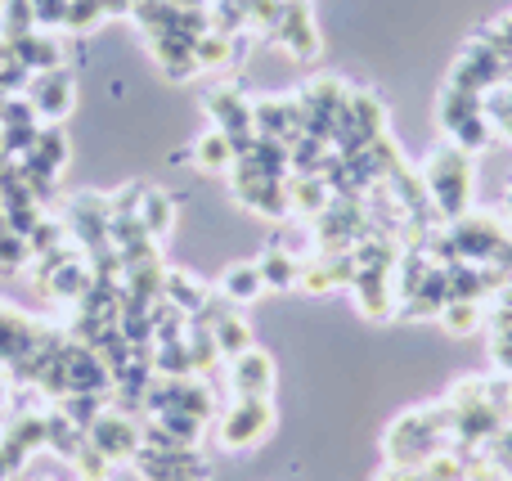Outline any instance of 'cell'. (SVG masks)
Instances as JSON below:
<instances>
[{
	"label": "cell",
	"instance_id": "obj_16",
	"mask_svg": "<svg viewBox=\"0 0 512 481\" xmlns=\"http://www.w3.org/2000/svg\"><path fill=\"white\" fill-rule=\"evenodd\" d=\"M355 252H315V261H301L297 284L306 293H333V288H351L355 279Z\"/></svg>",
	"mask_w": 512,
	"mask_h": 481
},
{
	"label": "cell",
	"instance_id": "obj_26",
	"mask_svg": "<svg viewBox=\"0 0 512 481\" xmlns=\"http://www.w3.org/2000/svg\"><path fill=\"white\" fill-rule=\"evenodd\" d=\"M261 293H265V279H261V266H256V261H239V266H230L221 275V297L225 302L248 306Z\"/></svg>",
	"mask_w": 512,
	"mask_h": 481
},
{
	"label": "cell",
	"instance_id": "obj_27",
	"mask_svg": "<svg viewBox=\"0 0 512 481\" xmlns=\"http://www.w3.org/2000/svg\"><path fill=\"white\" fill-rule=\"evenodd\" d=\"M140 225L149 230V239H167L171 234V225H176V203H171L162 189H144V198H140Z\"/></svg>",
	"mask_w": 512,
	"mask_h": 481
},
{
	"label": "cell",
	"instance_id": "obj_2",
	"mask_svg": "<svg viewBox=\"0 0 512 481\" xmlns=\"http://www.w3.org/2000/svg\"><path fill=\"white\" fill-rule=\"evenodd\" d=\"M378 135H387V108H382V99L369 95V90H351L342 113H337V126H333V149L360 153L364 144H373Z\"/></svg>",
	"mask_w": 512,
	"mask_h": 481
},
{
	"label": "cell",
	"instance_id": "obj_1",
	"mask_svg": "<svg viewBox=\"0 0 512 481\" xmlns=\"http://www.w3.org/2000/svg\"><path fill=\"white\" fill-rule=\"evenodd\" d=\"M423 185L432 194V207L445 225L459 221L472 212V194H477V167H472V153H463L459 144H436L423 162Z\"/></svg>",
	"mask_w": 512,
	"mask_h": 481
},
{
	"label": "cell",
	"instance_id": "obj_10",
	"mask_svg": "<svg viewBox=\"0 0 512 481\" xmlns=\"http://www.w3.org/2000/svg\"><path fill=\"white\" fill-rule=\"evenodd\" d=\"M252 126H256V135H265V140H283L288 149L301 140V135H306L297 95H265V99H256V104H252Z\"/></svg>",
	"mask_w": 512,
	"mask_h": 481
},
{
	"label": "cell",
	"instance_id": "obj_32",
	"mask_svg": "<svg viewBox=\"0 0 512 481\" xmlns=\"http://www.w3.org/2000/svg\"><path fill=\"white\" fill-rule=\"evenodd\" d=\"M36 32V9L32 0H5V14H0V36L18 41V36Z\"/></svg>",
	"mask_w": 512,
	"mask_h": 481
},
{
	"label": "cell",
	"instance_id": "obj_37",
	"mask_svg": "<svg viewBox=\"0 0 512 481\" xmlns=\"http://www.w3.org/2000/svg\"><path fill=\"white\" fill-rule=\"evenodd\" d=\"M72 464H77V473H81V481H108V473H113V464H108L104 455H99L95 446H81L77 450V459H72Z\"/></svg>",
	"mask_w": 512,
	"mask_h": 481
},
{
	"label": "cell",
	"instance_id": "obj_3",
	"mask_svg": "<svg viewBox=\"0 0 512 481\" xmlns=\"http://www.w3.org/2000/svg\"><path fill=\"white\" fill-rule=\"evenodd\" d=\"M504 81H508V59L486 41V36H472L450 68V86L468 90V95H481V99H486L495 86H504Z\"/></svg>",
	"mask_w": 512,
	"mask_h": 481
},
{
	"label": "cell",
	"instance_id": "obj_35",
	"mask_svg": "<svg viewBox=\"0 0 512 481\" xmlns=\"http://www.w3.org/2000/svg\"><path fill=\"white\" fill-rule=\"evenodd\" d=\"M63 234H68V225H63V221H50V216L41 212V221H36L32 230H27V248H32V257H45V252H50V248H59V243H68V239H63Z\"/></svg>",
	"mask_w": 512,
	"mask_h": 481
},
{
	"label": "cell",
	"instance_id": "obj_30",
	"mask_svg": "<svg viewBox=\"0 0 512 481\" xmlns=\"http://www.w3.org/2000/svg\"><path fill=\"white\" fill-rule=\"evenodd\" d=\"M104 401H108V396H99V392H72V396H63V401H59V414L68 423H77L81 432H90V423L104 414Z\"/></svg>",
	"mask_w": 512,
	"mask_h": 481
},
{
	"label": "cell",
	"instance_id": "obj_45",
	"mask_svg": "<svg viewBox=\"0 0 512 481\" xmlns=\"http://www.w3.org/2000/svg\"><path fill=\"white\" fill-rule=\"evenodd\" d=\"M0 401H5V383H0Z\"/></svg>",
	"mask_w": 512,
	"mask_h": 481
},
{
	"label": "cell",
	"instance_id": "obj_25",
	"mask_svg": "<svg viewBox=\"0 0 512 481\" xmlns=\"http://www.w3.org/2000/svg\"><path fill=\"white\" fill-rule=\"evenodd\" d=\"M207 297L212 293L194 275H185V270H167V279H162V302L176 306L180 315H198L207 306Z\"/></svg>",
	"mask_w": 512,
	"mask_h": 481
},
{
	"label": "cell",
	"instance_id": "obj_11",
	"mask_svg": "<svg viewBox=\"0 0 512 481\" xmlns=\"http://www.w3.org/2000/svg\"><path fill=\"white\" fill-rule=\"evenodd\" d=\"M131 464L144 481H180V477L212 481V468L203 464L198 450H149V446H140V455H135Z\"/></svg>",
	"mask_w": 512,
	"mask_h": 481
},
{
	"label": "cell",
	"instance_id": "obj_15",
	"mask_svg": "<svg viewBox=\"0 0 512 481\" xmlns=\"http://www.w3.org/2000/svg\"><path fill=\"white\" fill-rule=\"evenodd\" d=\"M274 45L292 54V59H315L319 54V32H315V18H310L306 0H283V18L274 27Z\"/></svg>",
	"mask_w": 512,
	"mask_h": 481
},
{
	"label": "cell",
	"instance_id": "obj_17",
	"mask_svg": "<svg viewBox=\"0 0 512 481\" xmlns=\"http://www.w3.org/2000/svg\"><path fill=\"white\" fill-rule=\"evenodd\" d=\"M207 117H212V126L221 135H230V140H239V135H256L252 126V99H243L239 90H212L207 95Z\"/></svg>",
	"mask_w": 512,
	"mask_h": 481
},
{
	"label": "cell",
	"instance_id": "obj_9",
	"mask_svg": "<svg viewBox=\"0 0 512 481\" xmlns=\"http://www.w3.org/2000/svg\"><path fill=\"white\" fill-rule=\"evenodd\" d=\"M23 95L32 99V108H36V117H41V122L59 126L63 117L72 113L77 86H72V72L68 68H50V72H32V81H27Z\"/></svg>",
	"mask_w": 512,
	"mask_h": 481
},
{
	"label": "cell",
	"instance_id": "obj_5",
	"mask_svg": "<svg viewBox=\"0 0 512 481\" xmlns=\"http://www.w3.org/2000/svg\"><path fill=\"white\" fill-rule=\"evenodd\" d=\"M346 95H351V86H346L342 77H315V81H306V86H301V95H297L306 135H319V140L333 144V126H337V113H342Z\"/></svg>",
	"mask_w": 512,
	"mask_h": 481
},
{
	"label": "cell",
	"instance_id": "obj_38",
	"mask_svg": "<svg viewBox=\"0 0 512 481\" xmlns=\"http://www.w3.org/2000/svg\"><path fill=\"white\" fill-rule=\"evenodd\" d=\"M27 261H32V248H27V239H23V234H14V230H5V234H0V270L27 266Z\"/></svg>",
	"mask_w": 512,
	"mask_h": 481
},
{
	"label": "cell",
	"instance_id": "obj_33",
	"mask_svg": "<svg viewBox=\"0 0 512 481\" xmlns=\"http://www.w3.org/2000/svg\"><path fill=\"white\" fill-rule=\"evenodd\" d=\"M486 302H450L441 311V324L450 333H472V329H481V324H486Z\"/></svg>",
	"mask_w": 512,
	"mask_h": 481
},
{
	"label": "cell",
	"instance_id": "obj_36",
	"mask_svg": "<svg viewBox=\"0 0 512 481\" xmlns=\"http://www.w3.org/2000/svg\"><path fill=\"white\" fill-rule=\"evenodd\" d=\"M41 117H36L32 99L27 95H5L0 99V126H36Z\"/></svg>",
	"mask_w": 512,
	"mask_h": 481
},
{
	"label": "cell",
	"instance_id": "obj_12",
	"mask_svg": "<svg viewBox=\"0 0 512 481\" xmlns=\"http://www.w3.org/2000/svg\"><path fill=\"white\" fill-rule=\"evenodd\" d=\"M230 185H234V198H239L243 207L270 216V221H283V216L292 212L288 207V185H283V180L252 176V171H243V167H230Z\"/></svg>",
	"mask_w": 512,
	"mask_h": 481
},
{
	"label": "cell",
	"instance_id": "obj_29",
	"mask_svg": "<svg viewBox=\"0 0 512 481\" xmlns=\"http://www.w3.org/2000/svg\"><path fill=\"white\" fill-rule=\"evenodd\" d=\"M194 162H198V171H230L234 167L230 140H225V135L212 126L207 135H198V140H194Z\"/></svg>",
	"mask_w": 512,
	"mask_h": 481
},
{
	"label": "cell",
	"instance_id": "obj_24",
	"mask_svg": "<svg viewBox=\"0 0 512 481\" xmlns=\"http://www.w3.org/2000/svg\"><path fill=\"white\" fill-rule=\"evenodd\" d=\"M477 113H486V99H481V95H468V90L445 86L441 99H436V122H441L445 135H454L463 122H468V117H477Z\"/></svg>",
	"mask_w": 512,
	"mask_h": 481
},
{
	"label": "cell",
	"instance_id": "obj_14",
	"mask_svg": "<svg viewBox=\"0 0 512 481\" xmlns=\"http://www.w3.org/2000/svg\"><path fill=\"white\" fill-rule=\"evenodd\" d=\"M351 297L369 320H391L400 306L396 293V270H355L351 279Z\"/></svg>",
	"mask_w": 512,
	"mask_h": 481
},
{
	"label": "cell",
	"instance_id": "obj_21",
	"mask_svg": "<svg viewBox=\"0 0 512 481\" xmlns=\"http://www.w3.org/2000/svg\"><path fill=\"white\" fill-rule=\"evenodd\" d=\"M153 59H158V68L167 72L171 81H189L198 72V59H194V41H185V36H153Z\"/></svg>",
	"mask_w": 512,
	"mask_h": 481
},
{
	"label": "cell",
	"instance_id": "obj_6",
	"mask_svg": "<svg viewBox=\"0 0 512 481\" xmlns=\"http://www.w3.org/2000/svg\"><path fill=\"white\" fill-rule=\"evenodd\" d=\"M86 441L108 459V464H131L144 446V432H140V419H135V414L104 410L95 423H90Z\"/></svg>",
	"mask_w": 512,
	"mask_h": 481
},
{
	"label": "cell",
	"instance_id": "obj_41",
	"mask_svg": "<svg viewBox=\"0 0 512 481\" xmlns=\"http://www.w3.org/2000/svg\"><path fill=\"white\" fill-rule=\"evenodd\" d=\"M9 473H14V468H9V459L0 455V481H9Z\"/></svg>",
	"mask_w": 512,
	"mask_h": 481
},
{
	"label": "cell",
	"instance_id": "obj_34",
	"mask_svg": "<svg viewBox=\"0 0 512 481\" xmlns=\"http://www.w3.org/2000/svg\"><path fill=\"white\" fill-rule=\"evenodd\" d=\"M36 131H41V122L36 126H0V153H5L9 162H23L27 153L36 149Z\"/></svg>",
	"mask_w": 512,
	"mask_h": 481
},
{
	"label": "cell",
	"instance_id": "obj_13",
	"mask_svg": "<svg viewBox=\"0 0 512 481\" xmlns=\"http://www.w3.org/2000/svg\"><path fill=\"white\" fill-rule=\"evenodd\" d=\"M230 387H234V401H270V392H274L270 351L248 347L243 356H234L230 360Z\"/></svg>",
	"mask_w": 512,
	"mask_h": 481
},
{
	"label": "cell",
	"instance_id": "obj_8",
	"mask_svg": "<svg viewBox=\"0 0 512 481\" xmlns=\"http://www.w3.org/2000/svg\"><path fill=\"white\" fill-rule=\"evenodd\" d=\"M63 225L81 252H99L108 243V194H72Z\"/></svg>",
	"mask_w": 512,
	"mask_h": 481
},
{
	"label": "cell",
	"instance_id": "obj_46",
	"mask_svg": "<svg viewBox=\"0 0 512 481\" xmlns=\"http://www.w3.org/2000/svg\"><path fill=\"white\" fill-rule=\"evenodd\" d=\"M126 5H131V9H135V5H140V0H126Z\"/></svg>",
	"mask_w": 512,
	"mask_h": 481
},
{
	"label": "cell",
	"instance_id": "obj_19",
	"mask_svg": "<svg viewBox=\"0 0 512 481\" xmlns=\"http://www.w3.org/2000/svg\"><path fill=\"white\" fill-rule=\"evenodd\" d=\"M9 54H14L18 63H23L27 72H50V68H63V45H59V36H50V32H27V36H18V41H9Z\"/></svg>",
	"mask_w": 512,
	"mask_h": 481
},
{
	"label": "cell",
	"instance_id": "obj_43",
	"mask_svg": "<svg viewBox=\"0 0 512 481\" xmlns=\"http://www.w3.org/2000/svg\"><path fill=\"white\" fill-rule=\"evenodd\" d=\"M9 230V221H5V207H0V234H5Z\"/></svg>",
	"mask_w": 512,
	"mask_h": 481
},
{
	"label": "cell",
	"instance_id": "obj_18",
	"mask_svg": "<svg viewBox=\"0 0 512 481\" xmlns=\"http://www.w3.org/2000/svg\"><path fill=\"white\" fill-rule=\"evenodd\" d=\"M45 441H50V414H23V419H14V428L5 432V441H0V455L9 459V468H23V459L32 455V450H45Z\"/></svg>",
	"mask_w": 512,
	"mask_h": 481
},
{
	"label": "cell",
	"instance_id": "obj_22",
	"mask_svg": "<svg viewBox=\"0 0 512 481\" xmlns=\"http://www.w3.org/2000/svg\"><path fill=\"white\" fill-rule=\"evenodd\" d=\"M90 284H95V270L86 266V257H77V261H68V266H59L50 275V284H45V297H54V302H68V306H77L81 297L90 293Z\"/></svg>",
	"mask_w": 512,
	"mask_h": 481
},
{
	"label": "cell",
	"instance_id": "obj_23",
	"mask_svg": "<svg viewBox=\"0 0 512 481\" xmlns=\"http://www.w3.org/2000/svg\"><path fill=\"white\" fill-rule=\"evenodd\" d=\"M256 266H261L265 288H297V279H301V257L288 248V243H270Z\"/></svg>",
	"mask_w": 512,
	"mask_h": 481
},
{
	"label": "cell",
	"instance_id": "obj_20",
	"mask_svg": "<svg viewBox=\"0 0 512 481\" xmlns=\"http://www.w3.org/2000/svg\"><path fill=\"white\" fill-rule=\"evenodd\" d=\"M283 185H288V207L297 216H306V221H315L319 212H328V203L337 198L324 176H297V171H292Z\"/></svg>",
	"mask_w": 512,
	"mask_h": 481
},
{
	"label": "cell",
	"instance_id": "obj_7",
	"mask_svg": "<svg viewBox=\"0 0 512 481\" xmlns=\"http://www.w3.org/2000/svg\"><path fill=\"white\" fill-rule=\"evenodd\" d=\"M274 405L270 401H234L221 419V446L225 450H252L270 437Z\"/></svg>",
	"mask_w": 512,
	"mask_h": 481
},
{
	"label": "cell",
	"instance_id": "obj_44",
	"mask_svg": "<svg viewBox=\"0 0 512 481\" xmlns=\"http://www.w3.org/2000/svg\"><path fill=\"white\" fill-rule=\"evenodd\" d=\"M180 481H203V477H180Z\"/></svg>",
	"mask_w": 512,
	"mask_h": 481
},
{
	"label": "cell",
	"instance_id": "obj_47",
	"mask_svg": "<svg viewBox=\"0 0 512 481\" xmlns=\"http://www.w3.org/2000/svg\"><path fill=\"white\" fill-rule=\"evenodd\" d=\"M508 189H512V185H508Z\"/></svg>",
	"mask_w": 512,
	"mask_h": 481
},
{
	"label": "cell",
	"instance_id": "obj_40",
	"mask_svg": "<svg viewBox=\"0 0 512 481\" xmlns=\"http://www.w3.org/2000/svg\"><path fill=\"white\" fill-rule=\"evenodd\" d=\"M36 9V27H63L68 18V0H32Z\"/></svg>",
	"mask_w": 512,
	"mask_h": 481
},
{
	"label": "cell",
	"instance_id": "obj_31",
	"mask_svg": "<svg viewBox=\"0 0 512 481\" xmlns=\"http://www.w3.org/2000/svg\"><path fill=\"white\" fill-rule=\"evenodd\" d=\"M27 158H41L45 167L63 171V167H68V135H63L59 126L41 122V131H36V149L27 153Z\"/></svg>",
	"mask_w": 512,
	"mask_h": 481
},
{
	"label": "cell",
	"instance_id": "obj_28",
	"mask_svg": "<svg viewBox=\"0 0 512 481\" xmlns=\"http://www.w3.org/2000/svg\"><path fill=\"white\" fill-rule=\"evenodd\" d=\"M194 59H198V68H230V63L239 59V41L207 27V32L194 41Z\"/></svg>",
	"mask_w": 512,
	"mask_h": 481
},
{
	"label": "cell",
	"instance_id": "obj_39",
	"mask_svg": "<svg viewBox=\"0 0 512 481\" xmlns=\"http://www.w3.org/2000/svg\"><path fill=\"white\" fill-rule=\"evenodd\" d=\"M27 81H32V72H27L23 63H18L14 54H9V59L0 63V99H5V95H23Z\"/></svg>",
	"mask_w": 512,
	"mask_h": 481
},
{
	"label": "cell",
	"instance_id": "obj_42",
	"mask_svg": "<svg viewBox=\"0 0 512 481\" xmlns=\"http://www.w3.org/2000/svg\"><path fill=\"white\" fill-rule=\"evenodd\" d=\"M9 59V41H5V36H0V63H5Z\"/></svg>",
	"mask_w": 512,
	"mask_h": 481
},
{
	"label": "cell",
	"instance_id": "obj_4",
	"mask_svg": "<svg viewBox=\"0 0 512 481\" xmlns=\"http://www.w3.org/2000/svg\"><path fill=\"white\" fill-rule=\"evenodd\" d=\"M144 410H153V414L176 410V414H194V419L207 423L216 414V396L203 378H153L149 396H144Z\"/></svg>",
	"mask_w": 512,
	"mask_h": 481
}]
</instances>
